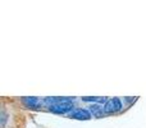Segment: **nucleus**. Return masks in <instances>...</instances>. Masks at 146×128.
Returning <instances> with one entry per match:
<instances>
[{
  "label": "nucleus",
  "mask_w": 146,
  "mask_h": 128,
  "mask_svg": "<svg viewBox=\"0 0 146 128\" xmlns=\"http://www.w3.org/2000/svg\"><path fill=\"white\" fill-rule=\"evenodd\" d=\"M49 110L53 111L55 114H66L68 111H73V104L71 101L68 103H59V104H53V105H49Z\"/></svg>",
  "instance_id": "nucleus-1"
},
{
  "label": "nucleus",
  "mask_w": 146,
  "mask_h": 128,
  "mask_svg": "<svg viewBox=\"0 0 146 128\" xmlns=\"http://www.w3.org/2000/svg\"><path fill=\"white\" fill-rule=\"evenodd\" d=\"M91 115L92 114L90 113L88 109H82V108L74 109L72 113H69V118L78 119V121H88V119H91Z\"/></svg>",
  "instance_id": "nucleus-2"
},
{
  "label": "nucleus",
  "mask_w": 146,
  "mask_h": 128,
  "mask_svg": "<svg viewBox=\"0 0 146 128\" xmlns=\"http://www.w3.org/2000/svg\"><path fill=\"white\" fill-rule=\"evenodd\" d=\"M88 110H90V113L92 114L94 117H96V118H100L104 114V109L101 108L99 104H91V105H88Z\"/></svg>",
  "instance_id": "nucleus-3"
},
{
  "label": "nucleus",
  "mask_w": 146,
  "mask_h": 128,
  "mask_svg": "<svg viewBox=\"0 0 146 128\" xmlns=\"http://www.w3.org/2000/svg\"><path fill=\"white\" fill-rule=\"evenodd\" d=\"M104 109V114H111V113H115V106H114V103H113V99L108 100L103 106Z\"/></svg>",
  "instance_id": "nucleus-4"
},
{
  "label": "nucleus",
  "mask_w": 146,
  "mask_h": 128,
  "mask_svg": "<svg viewBox=\"0 0 146 128\" xmlns=\"http://www.w3.org/2000/svg\"><path fill=\"white\" fill-rule=\"evenodd\" d=\"M23 103L27 106H30V108H37L38 104H40V100L37 97H25L23 99Z\"/></svg>",
  "instance_id": "nucleus-5"
},
{
  "label": "nucleus",
  "mask_w": 146,
  "mask_h": 128,
  "mask_svg": "<svg viewBox=\"0 0 146 128\" xmlns=\"http://www.w3.org/2000/svg\"><path fill=\"white\" fill-rule=\"evenodd\" d=\"M82 101H87V103H106L105 97H82Z\"/></svg>",
  "instance_id": "nucleus-6"
},
{
  "label": "nucleus",
  "mask_w": 146,
  "mask_h": 128,
  "mask_svg": "<svg viewBox=\"0 0 146 128\" xmlns=\"http://www.w3.org/2000/svg\"><path fill=\"white\" fill-rule=\"evenodd\" d=\"M113 103H114V106H115V111H119L122 110V101L119 97H113Z\"/></svg>",
  "instance_id": "nucleus-7"
}]
</instances>
